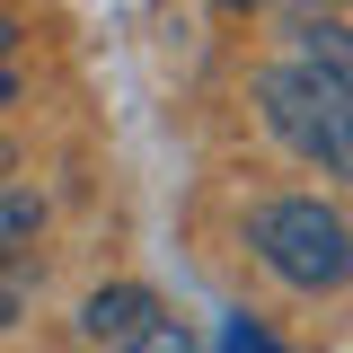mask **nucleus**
<instances>
[{"label": "nucleus", "mask_w": 353, "mask_h": 353, "mask_svg": "<svg viewBox=\"0 0 353 353\" xmlns=\"http://www.w3.org/2000/svg\"><path fill=\"white\" fill-rule=\"evenodd\" d=\"M248 248L265 256L274 283H292V292H336L353 274V221L336 203H318V194H274L256 203L248 221Z\"/></svg>", "instance_id": "obj_1"}, {"label": "nucleus", "mask_w": 353, "mask_h": 353, "mask_svg": "<svg viewBox=\"0 0 353 353\" xmlns=\"http://www.w3.org/2000/svg\"><path fill=\"white\" fill-rule=\"evenodd\" d=\"M256 97H265V124H274L283 150H301L309 168L353 185V97L336 80H318L309 62H283V71L256 80Z\"/></svg>", "instance_id": "obj_2"}, {"label": "nucleus", "mask_w": 353, "mask_h": 353, "mask_svg": "<svg viewBox=\"0 0 353 353\" xmlns=\"http://www.w3.org/2000/svg\"><path fill=\"white\" fill-rule=\"evenodd\" d=\"M80 336L88 345H124V353H185V327L150 301L141 283H115V292H88L80 309Z\"/></svg>", "instance_id": "obj_3"}, {"label": "nucleus", "mask_w": 353, "mask_h": 353, "mask_svg": "<svg viewBox=\"0 0 353 353\" xmlns=\"http://www.w3.org/2000/svg\"><path fill=\"white\" fill-rule=\"evenodd\" d=\"M292 36H301V62H309V71L336 80V88L353 97V27H336V18H301Z\"/></svg>", "instance_id": "obj_4"}, {"label": "nucleus", "mask_w": 353, "mask_h": 353, "mask_svg": "<svg viewBox=\"0 0 353 353\" xmlns=\"http://www.w3.org/2000/svg\"><path fill=\"white\" fill-rule=\"evenodd\" d=\"M36 230H44V203H36V194H9V185H0V265L18 256Z\"/></svg>", "instance_id": "obj_5"}, {"label": "nucleus", "mask_w": 353, "mask_h": 353, "mask_svg": "<svg viewBox=\"0 0 353 353\" xmlns=\"http://www.w3.org/2000/svg\"><path fill=\"white\" fill-rule=\"evenodd\" d=\"M9 44H18V27H9V18H0V62H9Z\"/></svg>", "instance_id": "obj_6"}, {"label": "nucleus", "mask_w": 353, "mask_h": 353, "mask_svg": "<svg viewBox=\"0 0 353 353\" xmlns=\"http://www.w3.org/2000/svg\"><path fill=\"white\" fill-rule=\"evenodd\" d=\"M0 327H9V292H0Z\"/></svg>", "instance_id": "obj_7"}, {"label": "nucleus", "mask_w": 353, "mask_h": 353, "mask_svg": "<svg viewBox=\"0 0 353 353\" xmlns=\"http://www.w3.org/2000/svg\"><path fill=\"white\" fill-rule=\"evenodd\" d=\"M0 176H9V141H0Z\"/></svg>", "instance_id": "obj_8"}]
</instances>
